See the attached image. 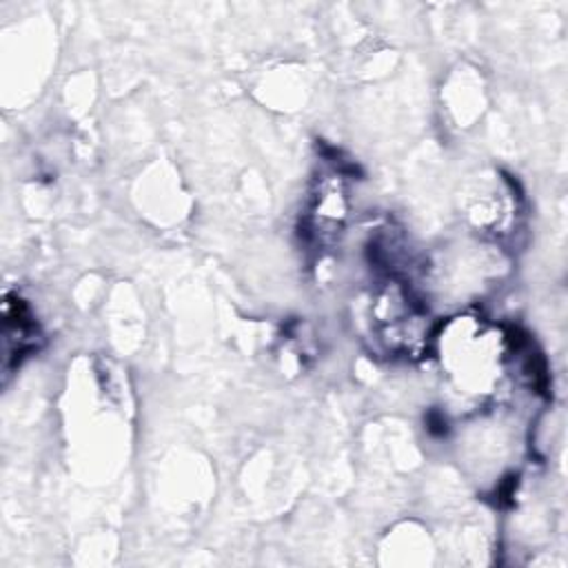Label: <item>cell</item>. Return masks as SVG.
<instances>
[{
	"label": "cell",
	"instance_id": "3",
	"mask_svg": "<svg viewBox=\"0 0 568 568\" xmlns=\"http://www.w3.org/2000/svg\"><path fill=\"white\" fill-rule=\"evenodd\" d=\"M348 217V191L344 173L337 169L317 175L306 213L302 217V237L315 248H328L339 242Z\"/></svg>",
	"mask_w": 568,
	"mask_h": 568
},
{
	"label": "cell",
	"instance_id": "1",
	"mask_svg": "<svg viewBox=\"0 0 568 568\" xmlns=\"http://www.w3.org/2000/svg\"><path fill=\"white\" fill-rule=\"evenodd\" d=\"M433 346L448 388L468 404H484L499 393L515 353L510 335L475 315L442 324Z\"/></svg>",
	"mask_w": 568,
	"mask_h": 568
},
{
	"label": "cell",
	"instance_id": "2",
	"mask_svg": "<svg viewBox=\"0 0 568 568\" xmlns=\"http://www.w3.org/2000/svg\"><path fill=\"white\" fill-rule=\"evenodd\" d=\"M368 339L388 357H419L430 346L424 304L413 288L388 271L368 300Z\"/></svg>",
	"mask_w": 568,
	"mask_h": 568
},
{
	"label": "cell",
	"instance_id": "4",
	"mask_svg": "<svg viewBox=\"0 0 568 568\" xmlns=\"http://www.w3.org/2000/svg\"><path fill=\"white\" fill-rule=\"evenodd\" d=\"M40 344V328L38 322L27 306L24 300L18 295L7 293L2 302V359L4 371L20 366V362L31 355Z\"/></svg>",
	"mask_w": 568,
	"mask_h": 568
}]
</instances>
